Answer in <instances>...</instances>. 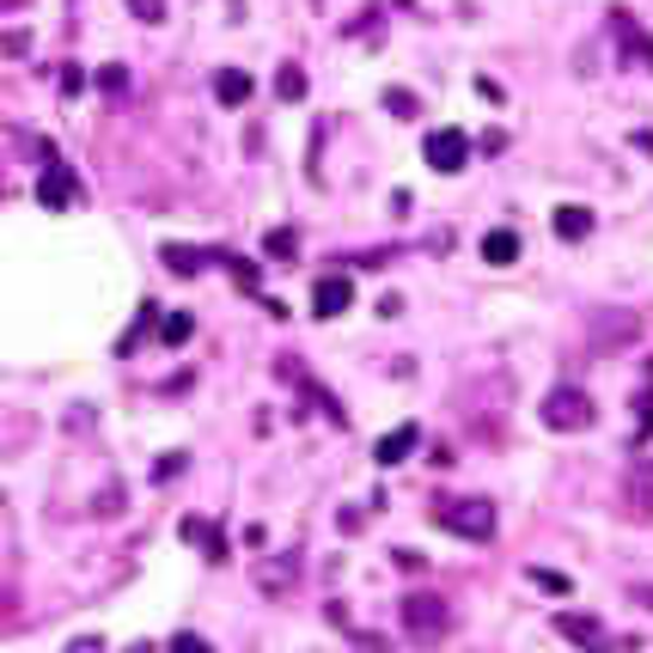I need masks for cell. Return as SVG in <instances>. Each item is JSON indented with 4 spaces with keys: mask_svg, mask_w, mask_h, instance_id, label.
Listing matches in <instances>:
<instances>
[{
    "mask_svg": "<svg viewBox=\"0 0 653 653\" xmlns=\"http://www.w3.org/2000/svg\"><path fill=\"white\" fill-rule=\"evenodd\" d=\"M434 519L452 531V538H465V544H489V538H495V501H482V495L434 501Z\"/></svg>",
    "mask_w": 653,
    "mask_h": 653,
    "instance_id": "6da1fadb",
    "label": "cell"
},
{
    "mask_svg": "<svg viewBox=\"0 0 653 653\" xmlns=\"http://www.w3.org/2000/svg\"><path fill=\"white\" fill-rule=\"evenodd\" d=\"M592 416H599V409H592V397L580 385H550L544 404H538V421H544L550 434H587Z\"/></svg>",
    "mask_w": 653,
    "mask_h": 653,
    "instance_id": "7a4b0ae2",
    "label": "cell"
},
{
    "mask_svg": "<svg viewBox=\"0 0 653 653\" xmlns=\"http://www.w3.org/2000/svg\"><path fill=\"white\" fill-rule=\"evenodd\" d=\"M404 629H409L416 648H440V641L452 636L446 599H440V592H409V599H404Z\"/></svg>",
    "mask_w": 653,
    "mask_h": 653,
    "instance_id": "3957f363",
    "label": "cell"
},
{
    "mask_svg": "<svg viewBox=\"0 0 653 653\" xmlns=\"http://www.w3.org/2000/svg\"><path fill=\"white\" fill-rule=\"evenodd\" d=\"M556 636L575 641V648H587V653H623V641L611 636L599 617H587V611H562V617H556Z\"/></svg>",
    "mask_w": 653,
    "mask_h": 653,
    "instance_id": "277c9868",
    "label": "cell"
},
{
    "mask_svg": "<svg viewBox=\"0 0 653 653\" xmlns=\"http://www.w3.org/2000/svg\"><path fill=\"white\" fill-rule=\"evenodd\" d=\"M611 32H617L623 67H641V74H653V32H641L636 19L623 13V7H611Z\"/></svg>",
    "mask_w": 653,
    "mask_h": 653,
    "instance_id": "5b68a950",
    "label": "cell"
},
{
    "mask_svg": "<svg viewBox=\"0 0 653 653\" xmlns=\"http://www.w3.org/2000/svg\"><path fill=\"white\" fill-rule=\"evenodd\" d=\"M421 159H428L440 177L465 172V165H470V135H458V128H434V135L421 140Z\"/></svg>",
    "mask_w": 653,
    "mask_h": 653,
    "instance_id": "8992f818",
    "label": "cell"
},
{
    "mask_svg": "<svg viewBox=\"0 0 653 653\" xmlns=\"http://www.w3.org/2000/svg\"><path fill=\"white\" fill-rule=\"evenodd\" d=\"M37 202H44V208H74V202H79L74 165H62V159H44V177H37Z\"/></svg>",
    "mask_w": 653,
    "mask_h": 653,
    "instance_id": "52a82bcc",
    "label": "cell"
},
{
    "mask_svg": "<svg viewBox=\"0 0 653 653\" xmlns=\"http://www.w3.org/2000/svg\"><path fill=\"white\" fill-rule=\"evenodd\" d=\"M355 306V281L348 275H318L311 281V318H343Z\"/></svg>",
    "mask_w": 653,
    "mask_h": 653,
    "instance_id": "ba28073f",
    "label": "cell"
},
{
    "mask_svg": "<svg viewBox=\"0 0 653 653\" xmlns=\"http://www.w3.org/2000/svg\"><path fill=\"white\" fill-rule=\"evenodd\" d=\"M177 538H184V544H196L208 562H226V538H220V526H208L202 514H184V519H177Z\"/></svg>",
    "mask_w": 653,
    "mask_h": 653,
    "instance_id": "9c48e42d",
    "label": "cell"
},
{
    "mask_svg": "<svg viewBox=\"0 0 653 653\" xmlns=\"http://www.w3.org/2000/svg\"><path fill=\"white\" fill-rule=\"evenodd\" d=\"M623 507L636 519H653V458H641L636 470H629V482H623Z\"/></svg>",
    "mask_w": 653,
    "mask_h": 653,
    "instance_id": "30bf717a",
    "label": "cell"
},
{
    "mask_svg": "<svg viewBox=\"0 0 653 653\" xmlns=\"http://www.w3.org/2000/svg\"><path fill=\"white\" fill-rule=\"evenodd\" d=\"M416 440H421V428H416V421H404V428H391L385 440H373V458H379V465H404L409 452H416Z\"/></svg>",
    "mask_w": 653,
    "mask_h": 653,
    "instance_id": "8fae6325",
    "label": "cell"
},
{
    "mask_svg": "<svg viewBox=\"0 0 653 653\" xmlns=\"http://www.w3.org/2000/svg\"><path fill=\"white\" fill-rule=\"evenodd\" d=\"M550 226H556V238H568V245H580V238H587L592 226H599V220H592V208H580V202H562L556 214H550Z\"/></svg>",
    "mask_w": 653,
    "mask_h": 653,
    "instance_id": "7c38bea8",
    "label": "cell"
},
{
    "mask_svg": "<svg viewBox=\"0 0 653 653\" xmlns=\"http://www.w3.org/2000/svg\"><path fill=\"white\" fill-rule=\"evenodd\" d=\"M159 263L172 269V275H184V281H196L208 263H214V250H189V245H165L159 250Z\"/></svg>",
    "mask_w": 653,
    "mask_h": 653,
    "instance_id": "4fadbf2b",
    "label": "cell"
},
{
    "mask_svg": "<svg viewBox=\"0 0 653 653\" xmlns=\"http://www.w3.org/2000/svg\"><path fill=\"white\" fill-rule=\"evenodd\" d=\"M482 263H489V269H507V263H519V233H507V226H495V233H482Z\"/></svg>",
    "mask_w": 653,
    "mask_h": 653,
    "instance_id": "5bb4252c",
    "label": "cell"
},
{
    "mask_svg": "<svg viewBox=\"0 0 653 653\" xmlns=\"http://www.w3.org/2000/svg\"><path fill=\"white\" fill-rule=\"evenodd\" d=\"M250 93H257V86H250V74H245V67H220V74H214V98H220L226 110H238Z\"/></svg>",
    "mask_w": 653,
    "mask_h": 653,
    "instance_id": "9a60e30c",
    "label": "cell"
},
{
    "mask_svg": "<svg viewBox=\"0 0 653 653\" xmlns=\"http://www.w3.org/2000/svg\"><path fill=\"white\" fill-rule=\"evenodd\" d=\"M636 318H629V311H605V318H599V336H592V348H599V355H611V348L623 343V336H636Z\"/></svg>",
    "mask_w": 653,
    "mask_h": 653,
    "instance_id": "2e32d148",
    "label": "cell"
},
{
    "mask_svg": "<svg viewBox=\"0 0 653 653\" xmlns=\"http://www.w3.org/2000/svg\"><path fill=\"white\" fill-rule=\"evenodd\" d=\"M214 263L226 269V275L245 287V294H263V275H257V263H250V257H238V250H214Z\"/></svg>",
    "mask_w": 653,
    "mask_h": 653,
    "instance_id": "e0dca14e",
    "label": "cell"
},
{
    "mask_svg": "<svg viewBox=\"0 0 653 653\" xmlns=\"http://www.w3.org/2000/svg\"><path fill=\"white\" fill-rule=\"evenodd\" d=\"M153 324H159V306H153V299H140L135 324H128L123 336H116V355H135V348H140V336H147V330H153Z\"/></svg>",
    "mask_w": 653,
    "mask_h": 653,
    "instance_id": "ac0fdd59",
    "label": "cell"
},
{
    "mask_svg": "<svg viewBox=\"0 0 653 653\" xmlns=\"http://www.w3.org/2000/svg\"><path fill=\"white\" fill-rule=\"evenodd\" d=\"M275 98H281V104H299V98H306V67H299V62L275 67Z\"/></svg>",
    "mask_w": 653,
    "mask_h": 653,
    "instance_id": "d6986e66",
    "label": "cell"
},
{
    "mask_svg": "<svg viewBox=\"0 0 653 653\" xmlns=\"http://www.w3.org/2000/svg\"><path fill=\"white\" fill-rule=\"evenodd\" d=\"M189 336H196V318H189V311H165V318H159V343L165 348H184Z\"/></svg>",
    "mask_w": 653,
    "mask_h": 653,
    "instance_id": "ffe728a7",
    "label": "cell"
},
{
    "mask_svg": "<svg viewBox=\"0 0 653 653\" xmlns=\"http://www.w3.org/2000/svg\"><path fill=\"white\" fill-rule=\"evenodd\" d=\"M385 110L397 116V123H416V116H421V98L409 93V86H385Z\"/></svg>",
    "mask_w": 653,
    "mask_h": 653,
    "instance_id": "44dd1931",
    "label": "cell"
},
{
    "mask_svg": "<svg viewBox=\"0 0 653 653\" xmlns=\"http://www.w3.org/2000/svg\"><path fill=\"white\" fill-rule=\"evenodd\" d=\"M263 257H269V263H294V257H299V245H294V226H275V233L263 238Z\"/></svg>",
    "mask_w": 653,
    "mask_h": 653,
    "instance_id": "7402d4cb",
    "label": "cell"
},
{
    "mask_svg": "<svg viewBox=\"0 0 653 653\" xmlns=\"http://www.w3.org/2000/svg\"><path fill=\"white\" fill-rule=\"evenodd\" d=\"M257 587H263V592H287V587H294V556H287V562H263V568H257Z\"/></svg>",
    "mask_w": 653,
    "mask_h": 653,
    "instance_id": "603a6c76",
    "label": "cell"
},
{
    "mask_svg": "<svg viewBox=\"0 0 653 653\" xmlns=\"http://www.w3.org/2000/svg\"><path fill=\"white\" fill-rule=\"evenodd\" d=\"M526 580H531L538 592H550V599H568V592H575V580L556 575V568H526Z\"/></svg>",
    "mask_w": 653,
    "mask_h": 653,
    "instance_id": "cb8c5ba5",
    "label": "cell"
},
{
    "mask_svg": "<svg viewBox=\"0 0 653 653\" xmlns=\"http://www.w3.org/2000/svg\"><path fill=\"white\" fill-rule=\"evenodd\" d=\"M93 86H98L104 98H123V93H128V67H123V62H104V67L93 74Z\"/></svg>",
    "mask_w": 653,
    "mask_h": 653,
    "instance_id": "d4e9b609",
    "label": "cell"
},
{
    "mask_svg": "<svg viewBox=\"0 0 653 653\" xmlns=\"http://www.w3.org/2000/svg\"><path fill=\"white\" fill-rule=\"evenodd\" d=\"M629 440H636V446H648V440H653V385H641V397H636V434H629Z\"/></svg>",
    "mask_w": 653,
    "mask_h": 653,
    "instance_id": "484cf974",
    "label": "cell"
},
{
    "mask_svg": "<svg viewBox=\"0 0 653 653\" xmlns=\"http://www.w3.org/2000/svg\"><path fill=\"white\" fill-rule=\"evenodd\" d=\"M128 13H135L140 25H165V0H128Z\"/></svg>",
    "mask_w": 653,
    "mask_h": 653,
    "instance_id": "4316f807",
    "label": "cell"
},
{
    "mask_svg": "<svg viewBox=\"0 0 653 653\" xmlns=\"http://www.w3.org/2000/svg\"><path fill=\"white\" fill-rule=\"evenodd\" d=\"M184 465H189L184 452H165V458L153 465V482H172V477H184Z\"/></svg>",
    "mask_w": 653,
    "mask_h": 653,
    "instance_id": "83f0119b",
    "label": "cell"
},
{
    "mask_svg": "<svg viewBox=\"0 0 653 653\" xmlns=\"http://www.w3.org/2000/svg\"><path fill=\"white\" fill-rule=\"evenodd\" d=\"M25 49H32V37H25V32H0V56H7V62H19Z\"/></svg>",
    "mask_w": 653,
    "mask_h": 653,
    "instance_id": "f1b7e54d",
    "label": "cell"
},
{
    "mask_svg": "<svg viewBox=\"0 0 653 653\" xmlns=\"http://www.w3.org/2000/svg\"><path fill=\"white\" fill-rule=\"evenodd\" d=\"M62 93H67V98H79V93H86V67H74V62L62 67Z\"/></svg>",
    "mask_w": 653,
    "mask_h": 653,
    "instance_id": "f546056e",
    "label": "cell"
},
{
    "mask_svg": "<svg viewBox=\"0 0 653 653\" xmlns=\"http://www.w3.org/2000/svg\"><path fill=\"white\" fill-rule=\"evenodd\" d=\"M93 514H104V519H110V514H123V489H104V495L93 501Z\"/></svg>",
    "mask_w": 653,
    "mask_h": 653,
    "instance_id": "4dcf8cb0",
    "label": "cell"
},
{
    "mask_svg": "<svg viewBox=\"0 0 653 653\" xmlns=\"http://www.w3.org/2000/svg\"><path fill=\"white\" fill-rule=\"evenodd\" d=\"M477 93L489 98V104H507V86H501V79H489V74H477Z\"/></svg>",
    "mask_w": 653,
    "mask_h": 653,
    "instance_id": "1f68e13d",
    "label": "cell"
},
{
    "mask_svg": "<svg viewBox=\"0 0 653 653\" xmlns=\"http://www.w3.org/2000/svg\"><path fill=\"white\" fill-rule=\"evenodd\" d=\"M172 653H214V648H208L202 636H189V629H184V636H172Z\"/></svg>",
    "mask_w": 653,
    "mask_h": 653,
    "instance_id": "d6a6232c",
    "label": "cell"
},
{
    "mask_svg": "<svg viewBox=\"0 0 653 653\" xmlns=\"http://www.w3.org/2000/svg\"><path fill=\"white\" fill-rule=\"evenodd\" d=\"M477 147H482V153H489V159H495V153H507V128H489V135L477 140Z\"/></svg>",
    "mask_w": 653,
    "mask_h": 653,
    "instance_id": "836d02e7",
    "label": "cell"
},
{
    "mask_svg": "<svg viewBox=\"0 0 653 653\" xmlns=\"http://www.w3.org/2000/svg\"><path fill=\"white\" fill-rule=\"evenodd\" d=\"M67 653H104V641H98V636H79V641H67Z\"/></svg>",
    "mask_w": 653,
    "mask_h": 653,
    "instance_id": "e575fe53",
    "label": "cell"
},
{
    "mask_svg": "<svg viewBox=\"0 0 653 653\" xmlns=\"http://www.w3.org/2000/svg\"><path fill=\"white\" fill-rule=\"evenodd\" d=\"M629 599H636V605H648V611H653V580H636V587H629Z\"/></svg>",
    "mask_w": 653,
    "mask_h": 653,
    "instance_id": "d590c367",
    "label": "cell"
},
{
    "mask_svg": "<svg viewBox=\"0 0 653 653\" xmlns=\"http://www.w3.org/2000/svg\"><path fill=\"white\" fill-rule=\"evenodd\" d=\"M629 140H636V153H648V159H653V128H641V135H629Z\"/></svg>",
    "mask_w": 653,
    "mask_h": 653,
    "instance_id": "8d00e7d4",
    "label": "cell"
}]
</instances>
